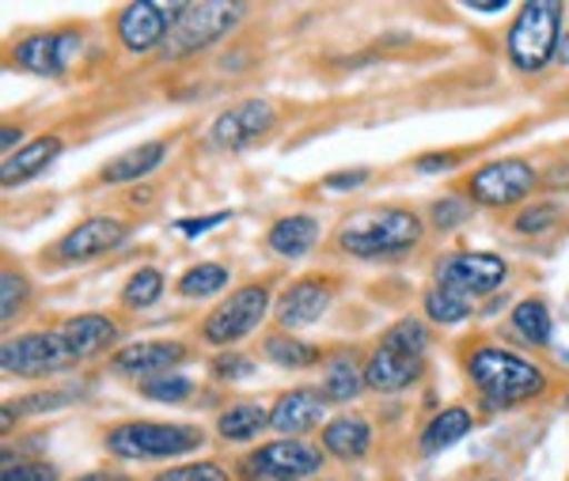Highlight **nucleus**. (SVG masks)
<instances>
[{"label":"nucleus","mask_w":569,"mask_h":481,"mask_svg":"<svg viewBox=\"0 0 569 481\" xmlns=\"http://www.w3.org/2000/svg\"><path fill=\"white\" fill-rule=\"evenodd\" d=\"M243 16V4H228V0H201V4H187L182 16L171 23L168 39L160 46V58H190V53L206 50L217 39H224Z\"/></svg>","instance_id":"423d86ee"},{"label":"nucleus","mask_w":569,"mask_h":481,"mask_svg":"<svg viewBox=\"0 0 569 481\" xmlns=\"http://www.w3.org/2000/svg\"><path fill=\"white\" fill-rule=\"evenodd\" d=\"M58 156H61V137H34V141L23 144L16 156H8L4 171H0V182H4V187H20V182L42 174Z\"/></svg>","instance_id":"412c9836"},{"label":"nucleus","mask_w":569,"mask_h":481,"mask_svg":"<svg viewBox=\"0 0 569 481\" xmlns=\"http://www.w3.org/2000/svg\"><path fill=\"white\" fill-rule=\"evenodd\" d=\"M330 295H335L330 292V284L316 281V277H305V281L289 284L284 295L278 300V308H273V314H278V327L284 330V334H292V330L319 322L330 308Z\"/></svg>","instance_id":"dca6fc26"},{"label":"nucleus","mask_w":569,"mask_h":481,"mask_svg":"<svg viewBox=\"0 0 569 481\" xmlns=\"http://www.w3.org/2000/svg\"><path fill=\"white\" fill-rule=\"evenodd\" d=\"M0 481H58V470H53L50 462L27 459V462H16V467H4Z\"/></svg>","instance_id":"e433bc0d"},{"label":"nucleus","mask_w":569,"mask_h":481,"mask_svg":"<svg viewBox=\"0 0 569 481\" xmlns=\"http://www.w3.org/2000/svg\"><path fill=\"white\" fill-rule=\"evenodd\" d=\"M80 50V34L61 31V34H31V39L16 42L12 61L20 69L34 72V77H58L66 72V64L72 61V53Z\"/></svg>","instance_id":"4468645a"},{"label":"nucleus","mask_w":569,"mask_h":481,"mask_svg":"<svg viewBox=\"0 0 569 481\" xmlns=\"http://www.w3.org/2000/svg\"><path fill=\"white\" fill-rule=\"evenodd\" d=\"M66 334L77 349V360H91L107 349H114L118 341V322L107 319V314H77V319H66L61 322Z\"/></svg>","instance_id":"6ab92c4d"},{"label":"nucleus","mask_w":569,"mask_h":481,"mask_svg":"<svg viewBox=\"0 0 569 481\" xmlns=\"http://www.w3.org/2000/svg\"><path fill=\"white\" fill-rule=\"evenodd\" d=\"M467 212H471V206H463L460 198H445V201H437V206H433V224L440 231H448V228L463 224Z\"/></svg>","instance_id":"4c0bfd02"},{"label":"nucleus","mask_w":569,"mask_h":481,"mask_svg":"<svg viewBox=\"0 0 569 481\" xmlns=\"http://www.w3.org/2000/svg\"><path fill=\"white\" fill-rule=\"evenodd\" d=\"M228 220V212H217V217H201V220H179L176 231H182V236H190V239H198L201 231H209V228H220Z\"/></svg>","instance_id":"58836bf2"},{"label":"nucleus","mask_w":569,"mask_h":481,"mask_svg":"<svg viewBox=\"0 0 569 481\" xmlns=\"http://www.w3.org/2000/svg\"><path fill=\"white\" fill-rule=\"evenodd\" d=\"M365 368L357 364L350 353H338L327 360V372H323V398L327 402H350L365 391Z\"/></svg>","instance_id":"393cba45"},{"label":"nucleus","mask_w":569,"mask_h":481,"mask_svg":"<svg viewBox=\"0 0 569 481\" xmlns=\"http://www.w3.org/2000/svg\"><path fill=\"white\" fill-rule=\"evenodd\" d=\"M190 391H194V383L182 375H152L141 383V394L152 398V402H182V398H190Z\"/></svg>","instance_id":"2f4dec72"},{"label":"nucleus","mask_w":569,"mask_h":481,"mask_svg":"<svg viewBox=\"0 0 569 481\" xmlns=\"http://www.w3.org/2000/svg\"><path fill=\"white\" fill-rule=\"evenodd\" d=\"M505 0H490V4H486V0H471V12H505Z\"/></svg>","instance_id":"79ce46f5"},{"label":"nucleus","mask_w":569,"mask_h":481,"mask_svg":"<svg viewBox=\"0 0 569 481\" xmlns=\"http://www.w3.org/2000/svg\"><path fill=\"white\" fill-rule=\"evenodd\" d=\"M327 410L323 391H311V387H297V391L281 394L270 410V429L281 432L284 440H300L308 429H316L319 418Z\"/></svg>","instance_id":"a211bd4d"},{"label":"nucleus","mask_w":569,"mask_h":481,"mask_svg":"<svg viewBox=\"0 0 569 481\" xmlns=\"http://www.w3.org/2000/svg\"><path fill=\"white\" fill-rule=\"evenodd\" d=\"M182 8L187 4H152V0H133V4L122 8V16H118V39H122L126 50L133 53H144L152 50V46H163L168 39L171 23L182 16Z\"/></svg>","instance_id":"f8f14e48"},{"label":"nucleus","mask_w":569,"mask_h":481,"mask_svg":"<svg viewBox=\"0 0 569 481\" xmlns=\"http://www.w3.org/2000/svg\"><path fill=\"white\" fill-rule=\"evenodd\" d=\"M536 187V168L528 160H493L471 174V198L486 209H501L512 201H525Z\"/></svg>","instance_id":"9b49d317"},{"label":"nucleus","mask_w":569,"mask_h":481,"mask_svg":"<svg viewBox=\"0 0 569 481\" xmlns=\"http://www.w3.org/2000/svg\"><path fill=\"white\" fill-rule=\"evenodd\" d=\"M20 144V129H12V126H4V152H12V148Z\"/></svg>","instance_id":"c03bdc74"},{"label":"nucleus","mask_w":569,"mask_h":481,"mask_svg":"<svg viewBox=\"0 0 569 481\" xmlns=\"http://www.w3.org/2000/svg\"><path fill=\"white\" fill-rule=\"evenodd\" d=\"M566 410H569V394H566Z\"/></svg>","instance_id":"49530a36"},{"label":"nucleus","mask_w":569,"mask_h":481,"mask_svg":"<svg viewBox=\"0 0 569 481\" xmlns=\"http://www.w3.org/2000/svg\"><path fill=\"white\" fill-rule=\"evenodd\" d=\"M152 481H232L228 478L224 467L217 462H190V467H176V470H163Z\"/></svg>","instance_id":"473e14b6"},{"label":"nucleus","mask_w":569,"mask_h":481,"mask_svg":"<svg viewBox=\"0 0 569 481\" xmlns=\"http://www.w3.org/2000/svg\"><path fill=\"white\" fill-rule=\"evenodd\" d=\"M512 330L528 341V345H547L550 334H555V322H550V311L543 300H520L512 308Z\"/></svg>","instance_id":"bb28decb"},{"label":"nucleus","mask_w":569,"mask_h":481,"mask_svg":"<svg viewBox=\"0 0 569 481\" xmlns=\"http://www.w3.org/2000/svg\"><path fill=\"white\" fill-rule=\"evenodd\" d=\"M369 179V171L357 168V171H342L335 174V179H327V190H346V187H361V182Z\"/></svg>","instance_id":"a19ab883"},{"label":"nucleus","mask_w":569,"mask_h":481,"mask_svg":"<svg viewBox=\"0 0 569 481\" xmlns=\"http://www.w3.org/2000/svg\"><path fill=\"white\" fill-rule=\"evenodd\" d=\"M126 243V224L114 217H91L84 224H77L72 231L61 236V243L53 247V254L66 258V262H84V258L107 254L114 247Z\"/></svg>","instance_id":"2eb2a0df"},{"label":"nucleus","mask_w":569,"mask_h":481,"mask_svg":"<svg viewBox=\"0 0 569 481\" xmlns=\"http://www.w3.org/2000/svg\"><path fill=\"white\" fill-rule=\"evenodd\" d=\"M505 277H509L505 258L486 251H460L437 262V289H452L460 295H486L501 289Z\"/></svg>","instance_id":"9d476101"},{"label":"nucleus","mask_w":569,"mask_h":481,"mask_svg":"<svg viewBox=\"0 0 569 481\" xmlns=\"http://www.w3.org/2000/svg\"><path fill=\"white\" fill-rule=\"evenodd\" d=\"M163 156H168V144L163 141L137 144V148H130V152L118 156V160H110L107 168L99 171V179L110 182V187H118V182H137V179H144V174H152L156 168H160Z\"/></svg>","instance_id":"5701e85b"},{"label":"nucleus","mask_w":569,"mask_h":481,"mask_svg":"<svg viewBox=\"0 0 569 481\" xmlns=\"http://www.w3.org/2000/svg\"><path fill=\"white\" fill-rule=\"evenodd\" d=\"M467 372H471L475 387L490 398L493 405H512L528 402V398L547 391V375L539 364L509 353L501 345H479L467 357Z\"/></svg>","instance_id":"7ed1b4c3"},{"label":"nucleus","mask_w":569,"mask_h":481,"mask_svg":"<svg viewBox=\"0 0 569 481\" xmlns=\"http://www.w3.org/2000/svg\"><path fill=\"white\" fill-rule=\"evenodd\" d=\"M426 224L410 209H361L338 228V247L353 258H391L421 243Z\"/></svg>","instance_id":"f257e3e1"},{"label":"nucleus","mask_w":569,"mask_h":481,"mask_svg":"<svg viewBox=\"0 0 569 481\" xmlns=\"http://www.w3.org/2000/svg\"><path fill=\"white\" fill-rule=\"evenodd\" d=\"M278 114L266 99H247V103L224 110L209 129V144L217 148H247L251 141H259L262 133H270Z\"/></svg>","instance_id":"ddd939ff"},{"label":"nucleus","mask_w":569,"mask_h":481,"mask_svg":"<svg viewBox=\"0 0 569 481\" xmlns=\"http://www.w3.org/2000/svg\"><path fill=\"white\" fill-rule=\"evenodd\" d=\"M319 239V220L308 217V212H292V217H281L278 224L266 231V243H270L273 254L281 258H300L316 247Z\"/></svg>","instance_id":"4be33fe9"},{"label":"nucleus","mask_w":569,"mask_h":481,"mask_svg":"<svg viewBox=\"0 0 569 481\" xmlns=\"http://www.w3.org/2000/svg\"><path fill=\"white\" fill-rule=\"evenodd\" d=\"M323 467V451L305 440H273L240 462L243 481H300Z\"/></svg>","instance_id":"1a4fd4ad"},{"label":"nucleus","mask_w":569,"mask_h":481,"mask_svg":"<svg viewBox=\"0 0 569 481\" xmlns=\"http://www.w3.org/2000/svg\"><path fill=\"white\" fill-rule=\"evenodd\" d=\"M0 289H4V295H0V314H4V322H12L27 303V281L20 273L4 270V277H0Z\"/></svg>","instance_id":"72a5a7b5"},{"label":"nucleus","mask_w":569,"mask_h":481,"mask_svg":"<svg viewBox=\"0 0 569 481\" xmlns=\"http://www.w3.org/2000/svg\"><path fill=\"white\" fill-rule=\"evenodd\" d=\"M562 4L555 0H536L525 4L517 23L509 27V61L520 72L547 69L550 58H558V42H562Z\"/></svg>","instance_id":"39448f33"},{"label":"nucleus","mask_w":569,"mask_h":481,"mask_svg":"<svg viewBox=\"0 0 569 481\" xmlns=\"http://www.w3.org/2000/svg\"><path fill=\"white\" fill-rule=\"evenodd\" d=\"M206 432L198 424H156V421H122L107 432L103 443L118 459H179L201 448Z\"/></svg>","instance_id":"20e7f679"},{"label":"nucleus","mask_w":569,"mask_h":481,"mask_svg":"<svg viewBox=\"0 0 569 481\" xmlns=\"http://www.w3.org/2000/svg\"><path fill=\"white\" fill-rule=\"evenodd\" d=\"M426 314L429 322H440V327H456L471 314V300L452 289H429L426 292Z\"/></svg>","instance_id":"c756f323"},{"label":"nucleus","mask_w":569,"mask_h":481,"mask_svg":"<svg viewBox=\"0 0 569 481\" xmlns=\"http://www.w3.org/2000/svg\"><path fill=\"white\" fill-rule=\"evenodd\" d=\"M460 163V156H452V152H437V156H421V160L415 163V168L421 174H433V171H448V168H456Z\"/></svg>","instance_id":"ea45409f"},{"label":"nucleus","mask_w":569,"mask_h":481,"mask_svg":"<svg viewBox=\"0 0 569 481\" xmlns=\"http://www.w3.org/2000/svg\"><path fill=\"white\" fill-rule=\"evenodd\" d=\"M262 353L273 360L278 368H311L319 364V349L316 345H305V341H297L292 334H270L262 341Z\"/></svg>","instance_id":"cd10ccee"},{"label":"nucleus","mask_w":569,"mask_h":481,"mask_svg":"<svg viewBox=\"0 0 569 481\" xmlns=\"http://www.w3.org/2000/svg\"><path fill=\"white\" fill-rule=\"evenodd\" d=\"M163 295V273L160 270H137L122 289V303L130 311H149Z\"/></svg>","instance_id":"7c9ffc66"},{"label":"nucleus","mask_w":569,"mask_h":481,"mask_svg":"<svg viewBox=\"0 0 569 481\" xmlns=\"http://www.w3.org/2000/svg\"><path fill=\"white\" fill-rule=\"evenodd\" d=\"M77 481H130L126 474H110V470H96V474H84V478H77Z\"/></svg>","instance_id":"37998d69"},{"label":"nucleus","mask_w":569,"mask_h":481,"mask_svg":"<svg viewBox=\"0 0 569 481\" xmlns=\"http://www.w3.org/2000/svg\"><path fill=\"white\" fill-rule=\"evenodd\" d=\"M254 375V360L243 357V353H220L213 357V379L220 383H236V379H247Z\"/></svg>","instance_id":"f704fd0d"},{"label":"nucleus","mask_w":569,"mask_h":481,"mask_svg":"<svg viewBox=\"0 0 569 481\" xmlns=\"http://www.w3.org/2000/svg\"><path fill=\"white\" fill-rule=\"evenodd\" d=\"M224 284H228V265L201 262V265H190V270L179 277V295H187V300H209V295H217Z\"/></svg>","instance_id":"c85d7f7f"},{"label":"nucleus","mask_w":569,"mask_h":481,"mask_svg":"<svg viewBox=\"0 0 569 481\" xmlns=\"http://www.w3.org/2000/svg\"><path fill=\"white\" fill-rule=\"evenodd\" d=\"M467 432H471V410L448 405V410H440L437 418L426 424V432H421V451H426V455H437V451L460 443Z\"/></svg>","instance_id":"b1692460"},{"label":"nucleus","mask_w":569,"mask_h":481,"mask_svg":"<svg viewBox=\"0 0 569 481\" xmlns=\"http://www.w3.org/2000/svg\"><path fill=\"white\" fill-rule=\"evenodd\" d=\"M558 220V206L555 201H543V206H528L517 217V231L520 236H539L543 228H550Z\"/></svg>","instance_id":"c9c22d12"},{"label":"nucleus","mask_w":569,"mask_h":481,"mask_svg":"<svg viewBox=\"0 0 569 481\" xmlns=\"http://www.w3.org/2000/svg\"><path fill=\"white\" fill-rule=\"evenodd\" d=\"M182 360H187V345H182V341H137V345L118 349L110 368H114L118 375L152 379V375H168Z\"/></svg>","instance_id":"f3484780"},{"label":"nucleus","mask_w":569,"mask_h":481,"mask_svg":"<svg viewBox=\"0 0 569 481\" xmlns=\"http://www.w3.org/2000/svg\"><path fill=\"white\" fill-rule=\"evenodd\" d=\"M372 448V429L365 418H357V413H350V418H335L323 429V451L342 462H357L365 459Z\"/></svg>","instance_id":"aec40b11"},{"label":"nucleus","mask_w":569,"mask_h":481,"mask_svg":"<svg viewBox=\"0 0 569 481\" xmlns=\"http://www.w3.org/2000/svg\"><path fill=\"white\" fill-rule=\"evenodd\" d=\"M558 61L569 69V34H562V42H558Z\"/></svg>","instance_id":"a18cd8bd"},{"label":"nucleus","mask_w":569,"mask_h":481,"mask_svg":"<svg viewBox=\"0 0 569 481\" xmlns=\"http://www.w3.org/2000/svg\"><path fill=\"white\" fill-rule=\"evenodd\" d=\"M266 424H270V410H262L259 402H236L217 418V432L232 443H247L259 437Z\"/></svg>","instance_id":"a878e982"},{"label":"nucleus","mask_w":569,"mask_h":481,"mask_svg":"<svg viewBox=\"0 0 569 481\" xmlns=\"http://www.w3.org/2000/svg\"><path fill=\"white\" fill-rule=\"evenodd\" d=\"M426 345L429 330L418 319L395 322L388 334L380 338V345L372 349L369 364H365V383L380 394L407 391L426 372Z\"/></svg>","instance_id":"f03ea898"},{"label":"nucleus","mask_w":569,"mask_h":481,"mask_svg":"<svg viewBox=\"0 0 569 481\" xmlns=\"http://www.w3.org/2000/svg\"><path fill=\"white\" fill-rule=\"evenodd\" d=\"M266 311H270V289L266 284H243L228 300H220L213 311L201 322V338L209 345H236L251 334L254 327H262Z\"/></svg>","instance_id":"6e6552de"},{"label":"nucleus","mask_w":569,"mask_h":481,"mask_svg":"<svg viewBox=\"0 0 569 481\" xmlns=\"http://www.w3.org/2000/svg\"><path fill=\"white\" fill-rule=\"evenodd\" d=\"M0 364H4V372H12L20 379H46L53 372H66V368L80 364V360L66 334V327H53V330H39V334L8 338L4 349H0Z\"/></svg>","instance_id":"0eeeda50"}]
</instances>
